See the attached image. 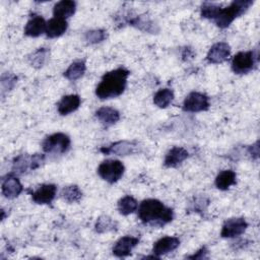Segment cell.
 <instances>
[{"mask_svg": "<svg viewBox=\"0 0 260 260\" xmlns=\"http://www.w3.org/2000/svg\"><path fill=\"white\" fill-rule=\"evenodd\" d=\"M138 217L142 223L164 226L174 218V211L161 201L153 198L143 200L138 207Z\"/></svg>", "mask_w": 260, "mask_h": 260, "instance_id": "cell-1", "label": "cell"}, {"mask_svg": "<svg viewBox=\"0 0 260 260\" xmlns=\"http://www.w3.org/2000/svg\"><path fill=\"white\" fill-rule=\"evenodd\" d=\"M129 74V70L124 67L105 73L95 87V95L100 100H109L121 95L126 88Z\"/></svg>", "mask_w": 260, "mask_h": 260, "instance_id": "cell-2", "label": "cell"}, {"mask_svg": "<svg viewBox=\"0 0 260 260\" xmlns=\"http://www.w3.org/2000/svg\"><path fill=\"white\" fill-rule=\"evenodd\" d=\"M252 4V0H235L225 8H220L213 21L219 28H226L237 17L245 13Z\"/></svg>", "mask_w": 260, "mask_h": 260, "instance_id": "cell-3", "label": "cell"}, {"mask_svg": "<svg viewBox=\"0 0 260 260\" xmlns=\"http://www.w3.org/2000/svg\"><path fill=\"white\" fill-rule=\"evenodd\" d=\"M125 172V167L118 159H107L100 164L98 168L99 176L110 184L118 182Z\"/></svg>", "mask_w": 260, "mask_h": 260, "instance_id": "cell-4", "label": "cell"}, {"mask_svg": "<svg viewBox=\"0 0 260 260\" xmlns=\"http://www.w3.org/2000/svg\"><path fill=\"white\" fill-rule=\"evenodd\" d=\"M70 137L62 132L47 136L42 142V148L47 153H64L70 148Z\"/></svg>", "mask_w": 260, "mask_h": 260, "instance_id": "cell-5", "label": "cell"}, {"mask_svg": "<svg viewBox=\"0 0 260 260\" xmlns=\"http://www.w3.org/2000/svg\"><path fill=\"white\" fill-rule=\"evenodd\" d=\"M258 61V54L255 51L239 52L232 60V70L236 74H246L250 72Z\"/></svg>", "mask_w": 260, "mask_h": 260, "instance_id": "cell-6", "label": "cell"}, {"mask_svg": "<svg viewBox=\"0 0 260 260\" xmlns=\"http://www.w3.org/2000/svg\"><path fill=\"white\" fill-rule=\"evenodd\" d=\"M139 144L137 141H129V140H120L114 143H111L107 146H102L100 151L104 154H116V155H131L137 153L139 151Z\"/></svg>", "mask_w": 260, "mask_h": 260, "instance_id": "cell-7", "label": "cell"}, {"mask_svg": "<svg viewBox=\"0 0 260 260\" xmlns=\"http://www.w3.org/2000/svg\"><path fill=\"white\" fill-rule=\"evenodd\" d=\"M210 107L209 98L198 91H192L190 92L183 102V110L185 112H191V113H197V112H204L207 111Z\"/></svg>", "mask_w": 260, "mask_h": 260, "instance_id": "cell-8", "label": "cell"}, {"mask_svg": "<svg viewBox=\"0 0 260 260\" xmlns=\"http://www.w3.org/2000/svg\"><path fill=\"white\" fill-rule=\"evenodd\" d=\"M248 222L243 217H234L226 219L221 228L220 236L222 238H236L246 232Z\"/></svg>", "mask_w": 260, "mask_h": 260, "instance_id": "cell-9", "label": "cell"}, {"mask_svg": "<svg viewBox=\"0 0 260 260\" xmlns=\"http://www.w3.org/2000/svg\"><path fill=\"white\" fill-rule=\"evenodd\" d=\"M231 54V47L225 42H218L212 45L206 55V60L211 64L224 62Z\"/></svg>", "mask_w": 260, "mask_h": 260, "instance_id": "cell-10", "label": "cell"}, {"mask_svg": "<svg viewBox=\"0 0 260 260\" xmlns=\"http://www.w3.org/2000/svg\"><path fill=\"white\" fill-rule=\"evenodd\" d=\"M138 243L139 238L132 236H124L115 243L112 252L116 257H127L131 254L132 250L138 245Z\"/></svg>", "mask_w": 260, "mask_h": 260, "instance_id": "cell-11", "label": "cell"}, {"mask_svg": "<svg viewBox=\"0 0 260 260\" xmlns=\"http://www.w3.org/2000/svg\"><path fill=\"white\" fill-rule=\"evenodd\" d=\"M23 191V187L15 176L13 174L7 175V177L2 179V184H1V193L5 198L8 199H13Z\"/></svg>", "mask_w": 260, "mask_h": 260, "instance_id": "cell-12", "label": "cell"}, {"mask_svg": "<svg viewBox=\"0 0 260 260\" xmlns=\"http://www.w3.org/2000/svg\"><path fill=\"white\" fill-rule=\"evenodd\" d=\"M57 193L55 184H43L37 190L31 192V199L37 204H50Z\"/></svg>", "mask_w": 260, "mask_h": 260, "instance_id": "cell-13", "label": "cell"}, {"mask_svg": "<svg viewBox=\"0 0 260 260\" xmlns=\"http://www.w3.org/2000/svg\"><path fill=\"white\" fill-rule=\"evenodd\" d=\"M179 245H180L179 238L171 237V236L162 237L153 244L152 254L157 257H160L170 252H173L179 247Z\"/></svg>", "mask_w": 260, "mask_h": 260, "instance_id": "cell-14", "label": "cell"}, {"mask_svg": "<svg viewBox=\"0 0 260 260\" xmlns=\"http://www.w3.org/2000/svg\"><path fill=\"white\" fill-rule=\"evenodd\" d=\"M189 152L182 146H173L166 153L164 159V166L166 168H177L180 166L187 157Z\"/></svg>", "mask_w": 260, "mask_h": 260, "instance_id": "cell-15", "label": "cell"}, {"mask_svg": "<svg viewBox=\"0 0 260 260\" xmlns=\"http://www.w3.org/2000/svg\"><path fill=\"white\" fill-rule=\"evenodd\" d=\"M81 104V99L78 94H67L62 96V99L57 104L58 113L62 116L69 115L70 113L76 111Z\"/></svg>", "mask_w": 260, "mask_h": 260, "instance_id": "cell-16", "label": "cell"}, {"mask_svg": "<svg viewBox=\"0 0 260 260\" xmlns=\"http://www.w3.org/2000/svg\"><path fill=\"white\" fill-rule=\"evenodd\" d=\"M47 22L41 15H34L29 18L24 26V35L31 38H37L46 32Z\"/></svg>", "mask_w": 260, "mask_h": 260, "instance_id": "cell-17", "label": "cell"}, {"mask_svg": "<svg viewBox=\"0 0 260 260\" xmlns=\"http://www.w3.org/2000/svg\"><path fill=\"white\" fill-rule=\"evenodd\" d=\"M95 117L104 126L109 127L120 120V113L111 107H101L95 111Z\"/></svg>", "mask_w": 260, "mask_h": 260, "instance_id": "cell-18", "label": "cell"}, {"mask_svg": "<svg viewBox=\"0 0 260 260\" xmlns=\"http://www.w3.org/2000/svg\"><path fill=\"white\" fill-rule=\"evenodd\" d=\"M128 23L144 32H150V34H156L158 31L157 24L151 20L147 15H138L133 18L128 19Z\"/></svg>", "mask_w": 260, "mask_h": 260, "instance_id": "cell-19", "label": "cell"}, {"mask_svg": "<svg viewBox=\"0 0 260 260\" xmlns=\"http://www.w3.org/2000/svg\"><path fill=\"white\" fill-rule=\"evenodd\" d=\"M67 27H68V23L66 19L53 17L49 21H47L46 35L50 39L58 38L67 30Z\"/></svg>", "mask_w": 260, "mask_h": 260, "instance_id": "cell-20", "label": "cell"}, {"mask_svg": "<svg viewBox=\"0 0 260 260\" xmlns=\"http://www.w3.org/2000/svg\"><path fill=\"white\" fill-rule=\"evenodd\" d=\"M76 10V3L72 0H62L57 2L53 7L54 17L66 19L72 16Z\"/></svg>", "mask_w": 260, "mask_h": 260, "instance_id": "cell-21", "label": "cell"}, {"mask_svg": "<svg viewBox=\"0 0 260 260\" xmlns=\"http://www.w3.org/2000/svg\"><path fill=\"white\" fill-rule=\"evenodd\" d=\"M237 182V175L233 170L221 171L215 178V187L221 191L228 190L231 186L235 185Z\"/></svg>", "mask_w": 260, "mask_h": 260, "instance_id": "cell-22", "label": "cell"}, {"mask_svg": "<svg viewBox=\"0 0 260 260\" xmlns=\"http://www.w3.org/2000/svg\"><path fill=\"white\" fill-rule=\"evenodd\" d=\"M86 70V65L84 61H75L70 64V66L64 71V77L70 81H75L81 78Z\"/></svg>", "mask_w": 260, "mask_h": 260, "instance_id": "cell-23", "label": "cell"}, {"mask_svg": "<svg viewBox=\"0 0 260 260\" xmlns=\"http://www.w3.org/2000/svg\"><path fill=\"white\" fill-rule=\"evenodd\" d=\"M118 222L108 215L100 216L94 223V231L98 234H106L109 232L117 231Z\"/></svg>", "mask_w": 260, "mask_h": 260, "instance_id": "cell-24", "label": "cell"}, {"mask_svg": "<svg viewBox=\"0 0 260 260\" xmlns=\"http://www.w3.org/2000/svg\"><path fill=\"white\" fill-rule=\"evenodd\" d=\"M117 208L120 214L126 216L133 213L138 208V202L134 197L126 195L118 201Z\"/></svg>", "mask_w": 260, "mask_h": 260, "instance_id": "cell-25", "label": "cell"}, {"mask_svg": "<svg viewBox=\"0 0 260 260\" xmlns=\"http://www.w3.org/2000/svg\"><path fill=\"white\" fill-rule=\"evenodd\" d=\"M49 55H50V50L48 48L42 47L36 50L34 53H31L27 59L30 66L39 69L45 65V63L49 58Z\"/></svg>", "mask_w": 260, "mask_h": 260, "instance_id": "cell-26", "label": "cell"}, {"mask_svg": "<svg viewBox=\"0 0 260 260\" xmlns=\"http://www.w3.org/2000/svg\"><path fill=\"white\" fill-rule=\"evenodd\" d=\"M174 100V91L171 88H162L155 92L153 95V104L160 108L166 109Z\"/></svg>", "mask_w": 260, "mask_h": 260, "instance_id": "cell-27", "label": "cell"}, {"mask_svg": "<svg viewBox=\"0 0 260 260\" xmlns=\"http://www.w3.org/2000/svg\"><path fill=\"white\" fill-rule=\"evenodd\" d=\"M27 170H30V156L26 153L17 155L12 161V174L21 175L24 174Z\"/></svg>", "mask_w": 260, "mask_h": 260, "instance_id": "cell-28", "label": "cell"}, {"mask_svg": "<svg viewBox=\"0 0 260 260\" xmlns=\"http://www.w3.org/2000/svg\"><path fill=\"white\" fill-rule=\"evenodd\" d=\"M62 198L68 203H77L82 198V191L77 185H69L63 188Z\"/></svg>", "mask_w": 260, "mask_h": 260, "instance_id": "cell-29", "label": "cell"}, {"mask_svg": "<svg viewBox=\"0 0 260 260\" xmlns=\"http://www.w3.org/2000/svg\"><path fill=\"white\" fill-rule=\"evenodd\" d=\"M17 82V76L11 72H5L1 75V94L4 95L6 92L10 91Z\"/></svg>", "mask_w": 260, "mask_h": 260, "instance_id": "cell-30", "label": "cell"}, {"mask_svg": "<svg viewBox=\"0 0 260 260\" xmlns=\"http://www.w3.org/2000/svg\"><path fill=\"white\" fill-rule=\"evenodd\" d=\"M220 6L214 3H210V2H205L201 5V9H200V14L203 18L206 19H212L214 20L215 17L217 16L219 10H220Z\"/></svg>", "mask_w": 260, "mask_h": 260, "instance_id": "cell-31", "label": "cell"}, {"mask_svg": "<svg viewBox=\"0 0 260 260\" xmlns=\"http://www.w3.org/2000/svg\"><path fill=\"white\" fill-rule=\"evenodd\" d=\"M84 39L88 44H99L107 39V31L105 29H90L84 35Z\"/></svg>", "mask_w": 260, "mask_h": 260, "instance_id": "cell-32", "label": "cell"}, {"mask_svg": "<svg viewBox=\"0 0 260 260\" xmlns=\"http://www.w3.org/2000/svg\"><path fill=\"white\" fill-rule=\"evenodd\" d=\"M208 205V200L203 197H197L195 198L194 203L192 204V210L195 212H203L206 210V207Z\"/></svg>", "mask_w": 260, "mask_h": 260, "instance_id": "cell-33", "label": "cell"}, {"mask_svg": "<svg viewBox=\"0 0 260 260\" xmlns=\"http://www.w3.org/2000/svg\"><path fill=\"white\" fill-rule=\"evenodd\" d=\"M45 161V155L43 153H35L30 155V170H37Z\"/></svg>", "mask_w": 260, "mask_h": 260, "instance_id": "cell-34", "label": "cell"}, {"mask_svg": "<svg viewBox=\"0 0 260 260\" xmlns=\"http://www.w3.org/2000/svg\"><path fill=\"white\" fill-rule=\"evenodd\" d=\"M187 258L188 259H193V260H195V259H206V258H208V250L205 246H203L198 251H196L194 254L187 256Z\"/></svg>", "mask_w": 260, "mask_h": 260, "instance_id": "cell-35", "label": "cell"}, {"mask_svg": "<svg viewBox=\"0 0 260 260\" xmlns=\"http://www.w3.org/2000/svg\"><path fill=\"white\" fill-rule=\"evenodd\" d=\"M247 152L252 157V159L258 160V158H259V140H257L254 144L250 145L247 149Z\"/></svg>", "mask_w": 260, "mask_h": 260, "instance_id": "cell-36", "label": "cell"}, {"mask_svg": "<svg viewBox=\"0 0 260 260\" xmlns=\"http://www.w3.org/2000/svg\"><path fill=\"white\" fill-rule=\"evenodd\" d=\"M193 55H194V54H193V51H192L190 48H185V49H184V53L182 54L184 60H188V59L193 58Z\"/></svg>", "mask_w": 260, "mask_h": 260, "instance_id": "cell-37", "label": "cell"}]
</instances>
